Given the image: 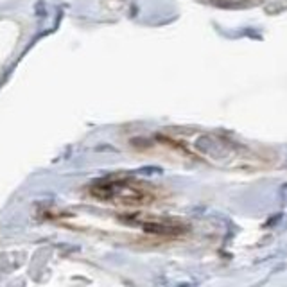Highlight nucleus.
I'll use <instances>...</instances> for the list:
<instances>
[{
	"label": "nucleus",
	"mask_w": 287,
	"mask_h": 287,
	"mask_svg": "<svg viewBox=\"0 0 287 287\" xmlns=\"http://www.w3.org/2000/svg\"><path fill=\"white\" fill-rule=\"evenodd\" d=\"M88 194L99 203L113 205L119 208L138 210L155 205L160 198V190L137 178H106L94 183Z\"/></svg>",
	"instance_id": "nucleus-1"
},
{
	"label": "nucleus",
	"mask_w": 287,
	"mask_h": 287,
	"mask_svg": "<svg viewBox=\"0 0 287 287\" xmlns=\"http://www.w3.org/2000/svg\"><path fill=\"white\" fill-rule=\"evenodd\" d=\"M221 2H241V0H221Z\"/></svg>",
	"instance_id": "nucleus-2"
}]
</instances>
